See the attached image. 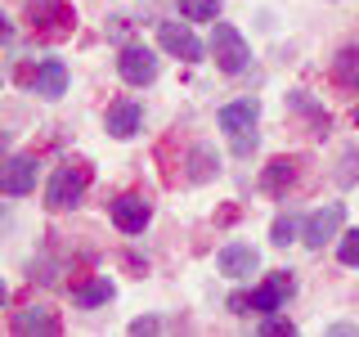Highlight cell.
Instances as JSON below:
<instances>
[{"instance_id": "cell-11", "label": "cell", "mask_w": 359, "mask_h": 337, "mask_svg": "<svg viewBox=\"0 0 359 337\" xmlns=\"http://www.w3.org/2000/svg\"><path fill=\"white\" fill-rule=\"evenodd\" d=\"M297 180H301V162H297V157H274V162L265 166V176H261V189L269 198H287L292 189H297Z\"/></svg>"}, {"instance_id": "cell-26", "label": "cell", "mask_w": 359, "mask_h": 337, "mask_svg": "<svg viewBox=\"0 0 359 337\" xmlns=\"http://www.w3.org/2000/svg\"><path fill=\"white\" fill-rule=\"evenodd\" d=\"M9 37H14V27H9V18L0 14V41H9Z\"/></svg>"}, {"instance_id": "cell-4", "label": "cell", "mask_w": 359, "mask_h": 337, "mask_svg": "<svg viewBox=\"0 0 359 337\" xmlns=\"http://www.w3.org/2000/svg\"><path fill=\"white\" fill-rule=\"evenodd\" d=\"M211 54H216V67L229 72V77H238L243 67L252 63V50H247L243 32L229 27V22H216V27H211Z\"/></svg>"}, {"instance_id": "cell-25", "label": "cell", "mask_w": 359, "mask_h": 337, "mask_svg": "<svg viewBox=\"0 0 359 337\" xmlns=\"http://www.w3.org/2000/svg\"><path fill=\"white\" fill-rule=\"evenodd\" d=\"M130 333H157V319H135Z\"/></svg>"}, {"instance_id": "cell-10", "label": "cell", "mask_w": 359, "mask_h": 337, "mask_svg": "<svg viewBox=\"0 0 359 337\" xmlns=\"http://www.w3.org/2000/svg\"><path fill=\"white\" fill-rule=\"evenodd\" d=\"M341 220H346V207L341 202H328V207H319L314 216L306 220V243L319 252L323 243H332L337 239V230H341Z\"/></svg>"}, {"instance_id": "cell-13", "label": "cell", "mask_w": 359, "mask_h": 337, "mask_svg": "<svg viewBox=\"0 0 359 337\" xmlns=\"http://www.w3.org/2000/svg\"><path fill=\"white\" fill-rule=\"evenodd\" d=\"M104 126H108L112 140H130V135L144 126V108L135 104V99H121V104H112V108H108Z\"/></svg>"}, {"instance_id": "cell-23", "label": "cell", "mask_w": 359, "mask_h": 337, "mask_svg": "<svg viewBox=\"0 0 359 337\" xmlns=\"http://www.w3.org/2000/svg\"><path fill=\"white\" fill-rule=\"evenodd\" d=\"M355 166H359V153L346 149V153H341V171H337V180H341V185H351V180H355Z\"/></svg>"}, {"instance_id": "cell-20", "label": "cell", "mask_w": 359, "mask_h": 337, "mask_svg": "<svg viewBox=\"0 0 359 337\" xmlns=\"http://www.w3.org/2000/svg\"><path fill=\"white\" fill-rule=\"evenodd\" d=\"M297 230H301V220L287 211V216H278L274 225H269V243H274V247H287L292 239H297Z\"/></svg>"}, {"instance_id": "cell-1", "label": "cell", "mask_w": 359, "mask_h": 337, "mask_svg": "<svg viewBox=\"0 0 359 337\" xmlns=\"http://www.w3.org/2000/svg\"><path fill=\"white\" fill-rule=\"evenodd\" d=\"M256 121H261V104L256 99H233L220 108V131L229 135V149L247 157L256 149Z\"/></svg>"}, {"instance_id": "cell-9", "label": "cell", "mask_w": 359, "mask_h": 337, "mask_svg": "<svg viewBox=\"0 0 359 337\" xmlns=\"http://www.w3.org/2000/svg\"><path fill=\"white\" fill-rule=\"evenodd\" d=\"M149 216H153V207H149V202H144L140 194H121V198H112V225H117L121 234H144Z\"/></svg>"}, {"instance_id": "cell-8", "label": "cell", "mask_w": 359, "mask_h": 337, "mask_svg": "<svg viewBox=\"0 0 359 337\" xmlns=\"http://www.w3.org/2000/svg\"><path fill=\"white\" fill-rule=\"evenodd\" d=\"M292 292H297V279H292L287 270H274V275H269L265 284L252 292V315H274L292 297Z\"/></svg>"}, {"instance_id": "cell-21", "label": "cell", "mask_w": 359, "mask_h": 337, "mask_svg": "<svg viewBox=\"0 0 359 337\" xmlns=\"http://www.w3.org/2000/svg\"><path fill=\"white\" fill-rule=\"evenodd\" d=\"M337 261H341V265H359V230L341 234V243H337Z\"/></svg>"}, {"instance_id": "cell-18", "label": "cell", "mask_w": 359, "mask_h": 337, "mask_svg": "<svg viewBox=\"0 0 359 337\" xmlns=\"http://www.w3.org/2000/svg\"><path fill=\"white\" fill-rule=\"evenodd\" d=\"M180 9H184L189 22H216L220 0H180Z\"/></svg>"}, {"instance_id": "cell-27", "label": "cell", "mask_w": 359, "mask_h": 337, "mask_svg": "<svg viewBox=\"0 0 359 337\" xmlns=\"http://www.w3.org/2000/svg\"><path fill=\"white\" fill-rule=\"evenodd\" d=\"M5 301H9V288H5V284H0V306H5Z\"/></svg>"}, {"instance_id": "cell-14", "label": "cell", "mask_w": 359, "mask_h": 337, "mask_svg": "<svg viewBox=\"0 0 359 337\" xmlns=\"http://www.w3.org/2000/svg\"><path fill=\"white\" fill-rule=\"evenodd\" d=\"M32 90H36L41 99H59V95H67V67H63L59 59L36 63V72H32Z\"/></svg>"}, {"instance_id": "cell-15", "label": "cell", "mask_w": 359, "mask_h": 337, "mask_svg": "<svg viewBox=\"0 0 359 337\" xmlns=\"http://www.w3.org/2000/svg\"><path fill=\"white\" fill-rule=\"evenodd\" d=\"M14 333H45V337H54V333H63V324H59V315H54V310L27 306V310L14 315Z\"/></svg>"}, {"instance_id": "cell-7", "label": "cell", "mask_w": 359, "mask_h": 337, "mask_svg": "<svg viewBox=\"0 0 359 337\" xmlns=\"http://www.w3.org/2000/svg\"><path fill=\"white\" fill-rule=\"evenodd\" d=\"M32 189H36V157L18 153V157H9V162H0V194L22 198V194H32Z\"/></svg>"}, {"instance_id": "cell-28", "label": "cell", "mask_w": 359, "mask_h": 337, "mask_svg": "<svg viewBox=\"0 0 359 337\" xmlns=\"http://www.w3.org/2000/svg\"><path fill=\"white\" fill-rule=\"evenodd\" d=\"M355 126H359V104H355Z\"/></svg>"}, {"instance_id": "cell-2", "label": "cell", "mask_w": 359, "mask_h": 337, "mask_svg": "<svg viewBox=\"0 0 359 337\" xmlns=\"http://www.w3.org/2000/svg\"><path fill=\"white\" fill-rule=\"evenodd\" d=\"M22 9H27V22L41 41H67L76 27V14L67 0H27Z\"/></svg>"}, {"instance_id": "cell-22", "label": "cell", "mask_w": 359, "mask_h": 337, "mask_svg": "<svg viewBox=\"0 0 359 337\" xmlns=\"http://www.w3.org/2000/svg\"><path fill=\"white\" fill-rule=\"evenodd\" d=\"M261 333H265V337H292V333H297V324H292V319H283V315H265Z\"/></svg>"}, {"instance_id": "cell-5", "label": "cell", "mask_w": 359, "mask_h": 337, "mask_svg": "<svg viewBox=\"0 0 359 337\" xmlns=\"http://www.w3.org/2000/svg\"><path fill=\"white\" fill-rule=\"evenodd\" d=\"M117 72H121V81H130V86H149L157 77V54L144 41H130V45H121V54H117Z\"/></svg>"}, {"instance_id": "cell-3", "label": "cell", "mask_w": 359, "mask_h": 337, "mask_svg": "<svg viewBox=\"0 0 359 337\" xmlns=\"http://www.w3.org/2000/svg\"><path fill=\"white\" fill-rule=\"evenodd\" d=\"M86 189H90V162H63L59 171L50 176V185H45V207L63 211V207H72V202H81Z\"/></svg>"}, {"instance_id": "cell-6", "label": "cell", "mask_w": 359, "mask_h": 337, "mask_svg": "<svg viewBox=\"0 0 359 337\" xmlns=\"http://www.w3.org/2000/svg\"><path fill=\"white\" fill-rule=\"evenodd\" d=\"M157 41H162L166 54H175V59H184V63L202 59V41L194 37L189 22H157Z\"/></svg>"}, {"instance_id": "cell-17", "label": "cell", "mask_w": 359, "mask_h": 337, "mask_svg": "<svg viewBox=\"0 0 359 337\" xmlns=\"http://www.w3.org/2000/svg\"><path fill=\"white\" fill-rule=\"evenodd\" d=\"M332 81L341 90H359V45H346L332 59Z\"/></svg>"}, {"instance_id": "cell-12", "label": "cell", "mask_w": 359, "mask_h": 337, "mask_svg": "<svg viewBox=\"0 0 359 337\" xmlns=\"http://www.w3.org/2000/svg\"><path fill=\"white\" fill-rule=\"evenodd\" d=\"M216 265H220V275H229V279H247L256 265H261V256H256L252 243H229V247H220Z\"/></svg>"}, {"instance_id": "cell-24", "label": "cell", "mask_w": 359, "mask_h": 337, "mask_svg": "<svg viewBox=\"0 0 359 337\" xmlns=\"http://www.w3.org/2000/svg\"><path fill=\"white\" fill-rule=\"evenodd\" d=\"M229 315H252V297H247V292H233V297H229Z\"/></svg>"}, {"instance_id": "cell-16", "label": "cell", "mask_w": 359, "mask_h": 337, "mask_svg": "<svg viewBox=\"0 0 359 337\" xmlns=\"http://www.w3.org/2000/svg\"><path fill=\"white\" fill-rule=\"evenodd\" d=\"M72 301H76V306H86V310L104 306V301H112V279L108 275H90L86 284L72 288Z\"/></svg>"}, {"instance_id": "cell-29", "label": "cell", "mask_w": 359, "mask_h": 337, "mask_svg": "<svg viewBox=\"0 0 359 337\" xmlns=\"http://www.w3.org/2000/svg\"><path fill=\"white\" fill-rule=\"evenodd\" d=\"M0 153H5V140H0Z\"/></svg>"}, {"instance_id": "cell-19", "label": "cell", "mask_w": 359, "mask_h": 337, "mask_svg": "<svg viewBox=\"0 0 359 337\" xmlns=\"http://www.w3.org/2000/svg\"><path fill=\"white\" fill-rule=\"evenodd\" d=\"M211 171H216V153H211V149H194V157H189V180L202 185Z\"/></svg>"}]
</instances>
